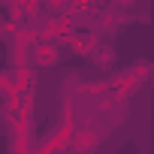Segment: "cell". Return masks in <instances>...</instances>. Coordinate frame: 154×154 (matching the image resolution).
<instances>
[{
	"mask_svg": "<svg viewBox=\"0 0 154 154\" xmlns=\"http://www.w3.org/2000/svg\"><path fill=\"white\" fill-rule=\"evenodd\" d=\"M97 112H100V118H103V124H112V127H118V124H124V118H127V103L124 100H118V97H109V100H103L100 106H97Z\"/></svg>",
	"mask_w": 154,
	"mask_h": 154,
	"instance_id": "1",
	"label": "cell"
},
{
	"mask_svg": "<svg viewBox=\"0 0 154 154\" xmlns=\"http://www.w3.org/2000/svg\"><path fill=\"white\" fill-rule=\"evenodd\" d=\"M124 24V15H121V9H112V12H103L100 15V21H97V30L100 33H109V30H118Z\"/></svg>",
	"mask_w": 154,
	"mask_h": 154,
	"instance_id": "2",
	"label": "cell"
},
{
	"mask_svg": "<svg viewBox=\"0 0 154 154\" xmlns=\"http://www.w3.org/2000/svg\"><path fill=\"white\" fill-rule=\"evenodd\" d=\"M94 63L103 66V69L112 66V63H115V48H112V45H97V48H94Z\"/></svg>",
	"mask_w": 154,
	"mask_h": 154,
	"instance_id": "3",
	"label": "cell"
}]
</instances>
